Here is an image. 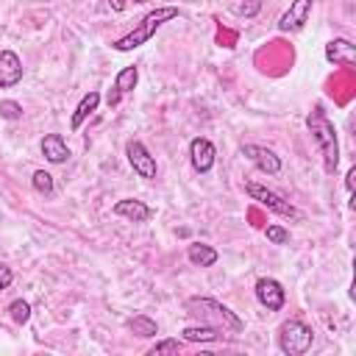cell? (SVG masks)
I'll return each instance as SVG.
<instances>
[{
  "label": "cell",
  "mask_w": 356,
  "mask_h": 356,
  "mask_svg": "<svg viewBox=\"0 0 356 356\" xmlns=\"http://www.w3.org/2000/svg\"><path fill=\"white\" fill-rule=\"evenodd\" d=\"M39 147H42V156H44L50 164H64V161L70 159V147H67V142H64L61 134H47V136L39 142Z\"/></svg>",
  "instance_id": "cell-15"
},
{
  "label": "cell",
  "mask_w": 356,
  "mask_h": 356,
  "mask_svg": "<svg viewBox=\"0 0 356 356\" xmlns=\"http://www.w3.org/2000/svg\"><path fill=\"white\" fill-rule=\"evenodd\" d=\"M306 128H309V134H312V139H314V145H317V150H320V156H323L325 172L334 175L337 167H339V142H337V128H334V122L325 117L323 106H314V108L309 111Z\"/></svg>",
  "instance_id": "cell-2"
},
{
  "label": "cell",
  "mask_w": 356,
  "mask_h": 356,
  "mask_svg": "<svg viewBox=\"0 0 356 356\" xmlns=\"http://www.w3.org/2000/svg\"><path fill=\"white\" fill-rule=\"evenodd\" d=\"M353 178H356V167H350L348 170V175H345V189L353 195Z\"/></svg>",
  "instance_id": "cell-27"
},
{
  "label": "cell",
  "mask_w": 356,
  "mask_h": 356,
  "mask_svg": "<svg viewBox=\"0 0 356 356\" xmlns=\"http://www.w3.org/2000/svg\"><path fill=\"white\" fill-rule=\"evenodd\" d=\"M309 14H312V0H292L289 8L281 14L278 19V31L281 33H295L300 31L306 22H309Z\"/></svg>",
  "instance_id": "cell-10"
},
{
  "label": "cell",
  "mask_w": 356,
  "mask_h": 356,
  "mask_svg": "<svg viewBox=\"0 0 356 356\" xmlns=\"http://www.w3.org/2000/svg\"><path fill=\"white\" fill-rule=\"evenodd\" d=\"M11 281H14V273H11V267L0 261V292H3V289H8V286H11Z\"/></svg>",
  "instance_id": "cell-26"
},
{
  "label": "cell",
  "mask_w": 356,
  "mask_h": 356,
  "mask_svg": "<svg viewBox=\"0 0 356 356\" xmlns=\"http://www.w3.org/2000/svg\"><path fill=\"white\" fill-rule=\"evenodd\" d=\"M136 81H139V67H122V70L117 72V78H114V86H111L108 95H106V103H108V106H117L120 97L136 86Z\"/></svg>",
  "instance_id": "cell-14"
},
{
  "label": "cell",
  "mask_w": 356,
  "mask_h": 356,
  "mask_svg": "<svg viewBox=\"0 0 356 356\" xmlns=\"http://www.w3.org/2000/svg\"><path fill=\"white\" fill-rule=\"evenodd\" d=\"M189 161L195 167V172H209L217 161V147L211 145V139L206 136H195L189 142Z\"/></svg>",
  "instance_id": "cell-9"
},
{
  "label": "cell",
  "mask_w": 356,
  "mask_h": 356,
  "mask_svg": "<svg viewBox=\"0 0 356 356\" xmlns=\"http://www.w3.org/2000/svg\"><path fill=\"white\" fill-rule=\"evenodd\" d=\"M186 259L195 264V267H211L217 261V250L211 245H203V242H192L186 248Z\"/></svg>",
  "instance_id": "cell-18"
},
{
  "label": "cell",
  "mask_w": 356,
  "mask_h": 356,
  "mask_svg": "<svg viewBox=\"0 0 356 356\" xmlns=\"http://www.w3.org/2000/svg\"><path fill=\"white\" fill-rule=\"evenodd\" d=\"M314 342V331L303 323V320H286L281 323L278 328V348L286 353V356H303Z\"/></svg>",
  "instance_id": "cell-5"
},
{
  "label": "cell",
  "mask_w": 356,
  "mask_h": 356,
  "mask_svg": "<svg viewBox=\"0 0 356 356\" xmlns=\"http://www.w3.org/2000/svg\"><path fill=\"white\" fill-rule=\"evenodd\" d=\"M134 3H150V0H134Z\"/></svg>",
  "instance_id": "cell-29"
},
{
  "label": "cell",
  "mask_w": 356,
  "mask_h": 356,
  "mask_svg": "<svg viewBox=\"0 0 356 356\" xmlns=\"http://www.w3.org/2000/svg\"><path fill=\"white\" fill-rule=\"evenodd\" d=\"M8 314H11V320H14L17 325H22V323L31 320V303L22 300V298H17V300L8 303Z\"/></svg>",
  "instance_id": "cell-21"
},
{
  "label": "cell",
  "mask_w": 356,
  "mask_h": 356,
  "mask_svg": "<svg viewBox=\"0 0 356 356\" xmlns=\"http://www.w3.org/2000/svg\"><path fill=\"white\" fill-rule=\"evenodd\" d=\"M31 184H33V189H36L39 195H44V197H53V192H56L53 175H50L47 170H36L33 178H31Z\"/></svg>",
  "instance_id": "cell-20"
},
{
  "label": "cell",
  "mask_w": 356,
  "mask_h": 356,
  "mask_svg": "<svg viewBox=\"0 0 356 356\" xmlns=\"http://www.w3.org/2000/svg\"><path fill=\"white\" fill-rule=\"evenodd\" d=\"M22 81V61L14 50H0V89H11Z\"/></svg>",
  "instance_id": "cell-13"
},
{
  "label": "cell",
  "mask_w": 356,
  "mask_h": 356,
  "mask_svg": "<svg viewBox=\"0 0 356 356\" xmlns=\"http://www.w3.org/2000/svg\"><path fill=\"white\" fill-rule=\"evenodd\" d=\"M259 8H261V3H259V0H250V3H242V6H236V14H239V17H253Z\"/></svg>",
  "instance_id": "cell-25"
},
{
  "label": "cell",
  "mask_w": 356,
  "mask_h": 356,
  "mask_svg": "<svg viewBox=\"0 0 356 356\" xmlns=\"http://www.w3.org/2000/svg\"><path fill=\"white\" fill-rule=\"evenodd\" d=\"M175 17H178V8H175V6L153 8L150 14H145V17L139 19V25H136L134 31H128V33H125V36H120V39H114V42H111V47H114L117 53L136 50V47H142L145 42H150V36H153L164 22H170V19H175Z\"/></svg>",
  "instance_id": "cell-3"
},
{
  "label": "cell",
  "mask_w": 356,
  "mask_h": 356,
  "mask_svg": "<svg viewBox=\"0 0 356 356\" xmlns=\"http://www.w3.org/2000/svg\"><path fill=\"white\" fill-rule=\"evenodd\" d=\"M239 153H242L250 164H256L261 172H267V175H278V172H281V159H278L270 147H264V145H253V142H248V145L239 147Z\"/></svg>",
  "instance_id": "cell-7"
},
{
  "label": "cell",
  "mask_w": 356,
  "mask_h": 356,
  "mask_svg": "<svg viewBox=\"0 0 356 356\" xmlns=\"http://www.w3.org/2000/svg\"><path fill=\"white\" fill-rule=\"evenodd\" d=\"M108 6H111V11H125L128 0H108Z\"/></svg>",
  "instance_id": "cell-28"
},
{
  "label": "cell",
  "mask_w": 356,
  "mask_h": 356,
  "mask_svg": "<svg viewBox=\"0 0 356 356\" xmlns=\"http://www.w3.org/2000/svg\"><path fill=\"white\" fill-rule=\"evenodd\" d=\"M245 192L250 195V200H256L259 206H264L267 211H273V214H278L284 220H303V214L284 195H278L275 189H270V186H264L259 181H245Z\"/></svg>",
  "instance_id": "cell-4"
},
{
  "label": "cell",
  "mask_w": 356,
  "mask_h": 356,
  "mask_svg": "<svg viewBox=\"0 0 356 356\" xmlns=\"http://www.w3.org/2000/svg\"><path fill=\"white\" fill-rule=\"evenodd\" d=\"M181 350V342L178 339H161V342H156L150 350H147V356H161V353H178Z\"/></svg>",
  "instance_id": "cell-23"
},
{
  "label": "cell",
  "mask_w": 356,
  "mask_h": 356,
  "mask_svg": "<svg viewBox=\"0 0 356 356\" xmlns=\"http://www.w3.org/2000/svg\"><path fill=\"white\" fill-rule=\"evenodd\" d=\"M97 106H100V92H86V95L81 97V103L75 106V111H72L70 128H72V131H78V128L89 120V114H92V111H97Z\"/></svg>",
  "instance_id": "cell-16"
},
{
  "label": "cell",
  "mask_w": 356,
  "mask_h": 356,
  "mask_svg": "<svg viewBox=\"0 0 356 356\" xmlns=\"http://www.w3.org/2000/svg\"><path fill=\"white\" fill-rule=\"evenodd\" d=\"M253 292H256V300L267 312H281L284 303H286V292H284V286L275 278H259L256 286H253Z\"/></svg>",
  "instance_id": "cell-8"
},
{
  "label": "cell",
  "mask_w": 356,
  "mask_h": 356,
  "mask_svg": "<svg viewBox=\"0 0 356 356\" xmlns=\"http://www.w3.org/2000/svg\"><path fill=\"white\" fill-rule=\"evenodd\" d=\"M184 309H186V314L195 317L197 323H203V325H214V328H220V331L239 334V331L245 328L242 317H239L236 312H231L225 303L214 300V298H200V295L186 298V300H184Z\"/></svg>",
  "instance_id": "cell-1"
},
{
  "label": "cell",
  "mask_w": 356,
  "mask_h": 356,
  "mask_svg": "<svg viewBox=\"0 0 356 356\" xmlns=\"http://www.w3.org/2000/svg\"><path fill=\"white\" fill-rule=\"evenodd\" d=\"M325 58L334 64V67H345V70H353L356 67V44L350 39H331L325 44Z\"/></svg>",
  "instance_id": "cell-11"
},
{
  "label": "cell",
  "mask_w": 356,
  "mask_h": 356,
  "mask_svg": "<svg viewBox=\"0 0 356 356\" xmlns=\"http://www.w3.org/2000/svg\"><path fill=\"white\" fill-rule=\"evenodd\" d=\"M0 117L3 120H19L22 117V106L17 100H0Z\"/></svg>",
  "instance_id": "cell-24"
},
{
  "label": "cell",
  "mask_w": 356,
  "mask_h": 356,
  "mask_svg": "<svg viewBox=\"0 0 356 356\" xmlns=\"http://www.w3.org/2000/svg\"><path fill=\"white\" fill-rule=\"evenodd\" d=\"M222 334H225V331H220V328H214V325H203V323L186 325V328L181 331V337H184L186 342H220Z\"/></svg>",
  "instance_id": "cell-17"
},
{
  "label": "cell",
  "mask_w": 356,
  "mask_h": 356,
  "mask_svg": "<svg viewBox=\"0 0 356 356\" xmlns=\"http://www.w3.org/2000/svg\"><path fill=\"white\" fill-rule=\"evenodd\" d=\"M125 156H128V164L134 167V172L139 175V178H156V159L150 156V150L139 142V139H131L128 145H125Z\"/></svg>",
  "instance_id": "cell-6"
},
{
  "label": "cell",
  "mask_w": 356,
  "mask_h": 356,
  "mask_svg": "<svg viewBox=\"0 0 356 356\" xmlns=\"http://www.w3.org/2000/svg\"><path fill=\"white\" fill-rule=\"evenodd\" d=\"M128 331L136 334V337H142V339H150V337L159 334V325H156V320H150L147 314H136V317L128 320Z\"/></svg>",
  "instance_id": "cell-19"
},
{
  "label": "cell",
  "mask_w": 356,
  "mask_h": 356,
  "mask_svg": "<svg viewBox=\"0 0 356 356\" xmlns=\"http://www.w3.org/2000/svg\"><path fill=\"white\" fill-rule=\"evenodd\" d=\"M264 236L273 242V245H286L289 242V231L284 225H267L264 228Z\"/></svg>",
  "instance_id": "cell-22"
},
{
  "label": "cell",
  "mask_w": 356,
  "mask_h": 356,
  "mask_svg": "<svg viewBox=\"0 0 356 356\" xmlns=\"http://www.w3.org/2000/svg\"><path fill=\"white\" fill-rule=\"evenodd\" d=\"M111 214H117V217H125V220H131V222H147L156 211L145 203V200H136V197H122V200H117L114 206H111Z\"/></svg>",
  "instance_id": "cell-12"
}]
</instances>
